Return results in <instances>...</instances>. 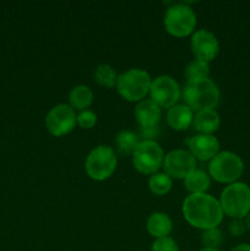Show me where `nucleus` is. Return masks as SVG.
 Listing matches in <instances>:
<instances>
[{
    "instance_id": "f257e3e1",
    "label": "nucleus",
    "mask_w": 250,
    "mask_h": 251,
    "mask_svg": "<svg viewBox=\"0 0 250 251\" xmlns=\"http://www.w3.org/2000/svg\"><path fill=\"white\" fill-rule=\"evenodd\" d=\"M186 222L198 229L217 228L223 220L220 201L208 194H190L183 202Z\"/></svg>"
},
{
    "instance_id": "f03ea898",
    "label": "nucleus",
    "mask_w": 250,
    "mask_h": 251,
    "mask_svg": "<svg viewBox=\"0 0 250 251\" xmlns=\"http://www.w3.org/2000/svg\"><path fill=\"white\" fill-rule=\"evenodd\" d=\"M220 88L211 78L186 82L183 91L185 104L193 112L215 109L220 103Z\"/></svg>"
},
{
    "instance_id": "7ed1b4c3",
    "label": "nucleus",
    "mask_w": 250,
    "mask_h": 251,
    "mask_svg": "<svg viewBox=\"0 0 250 251\" xmlns=\"http://www.w3.org/2000/svg\"><path fill=\"white\" fill-rule=\"evenodd\" d=\"M218 201L225 216L244 220L250 213V186L243 181L229 184L223 189Z\"/></svg>"
},
{
    "instance_id": "20e7f679",
    "label": "nucleus",
    "mask_w": 250,
    "mask_h": 251,
    "mask_svg": "<svg viewBox=\"0 0 250 251\" xmlns=\"http://www.w3.org/2000/svg\"><path fill=\"white\" fill-rule=\"evenodd\" d=\"M151 76L141 69H130L120 74L117 80L118 93L127 102H141L150 93Z\"/></svg>"
},
{
    "instance_id": "39448f33",
    "label": "nucleus",
    "mask_w": 250,
    "mask_h": 251,
    "mask_svg": "<svg viewBox=\"0 0 250 251\" xmlns=\"http://www.w3.org/2000/svg\"><path fill=\"white\" fill-rule=\"evenodd\" d=\"M244 172V162L237 153L230 151L218 152L208 164V174L221 184L237 183Z\"/></svg>"
},
{
    "instance_id": "423d86ee",
    "label": "nucleus",
    "mask_w": 250,
    "mask_h": 251,
    "mask_svg": "<svg viewBox=\"0 0 250 251\" xmlns=\"http://www.w3.org/2000/svg\"><path fill=\"white\" fill-rule=\"evenodd\" d=\"M118 159L114 150L110 146L100 145L88 153L85 161V171L96 181L107 180L114 174Z\"/></svg>"
},
{
    "instance_id": "0eeeda50",
    "label": "nucleus",
    "mask_w": 250,
    "mask_h": 251,
    "mask_svg": "<svg viewBox=\"0 0 250 251\" xmlns=\"http://www.w3.org/2000/svg\"><path fill=\"white\" fill-rule=\"evenodd\" d=\"M196 15L186 4H174L167 9L164 15V27L171 36L183 38L194 32Z\"/></svg>"
},
{
    "instance_id": "6e6552de",
    "label": "nucleus",
    "mask_w": 250,
    "mask_h": 251,
    "mask_svg": "<svg viewBox=\"0 0 250 251\" xmlns=\"http://www.w3.org/2000/svg\"><path fill=\"white\" fill-rule=\"evenodd\" d=\"M164 152L156 141H140L132 153V163L139 173L153 176L163 166Z\"/></svg>"
},
{
    "instance_id": "1a4fd4ad",
    "label": "nucleus",
    "mask_w": 250,
    "mask_h": 251,
    "mask_svg": "<svg viewBox=\"0 0 250 251\" xmlns=\"http://www.w3.org/2000/svg\"><path fill=\"white\" fill-rule=\"evenodd\" d=\"M150 96L151 100H153L161 109L162 108L171 109L180 98V86L171 76L161 75L152 81Z\"/></svg>"
},
{
    "instance_id": "9d476101",
    "label": "nucleus",
    "mask_w": 250,
    "mask_h": 251,
    "mask_svg": "<svg viewBox=\"0 0 250 251\" xmlns=\"http://www.w3.org/2000/svg\"><path fill=\"white\" fill-rule=\"evenodd\" d=\"M76 113L70 105L58 104L51 108L46 117V127L55 137L68 135L76 126Z\"/></svg>"
},
{
    "instance_id": "9b49d317",
    "label": "nucleus",
    "mask_w": 250,
    "mask_h": 251,
    "mask_svg": "<svg viewBox=\"0 0 250 251\" xmlns=\"http://www.w3.org/2000/svg\"><path fill=\"white\" fill-rule=\"evenodd\" d=\"M163 168L172 179H185L196 169V159L186 150H173L164 156Z\"/></svg>"
},
{
    "instance_id": "f8f14e48",
    "label": "nucleus",
    "mask_w": 250,
    "mask_h": 251,
    "mask_svg": "<svg viewBox=\"0 0 250 251\" xmlns=\"http://www.w3.org/2000/svg\"><path fill=\"white\" fill-rule=\"evenodd\" d=\"M191 50L198 60L210 63L220 53V43L212 32L199 29L191 36Z\"/></svg>"
},
{
    "instance_id": "ddd939ff",
    "label": "nucleus",
    "mask_w": 250,
    "mask_h": 251,
    "mask_svg": "<svg viewBox=\"0 0 250 251\" xmlns=\"http://www.w3.org/2000/svg\"><path fill=\"white\" fill-rule=\"evenodd\" d=\"M189 152L199 161H211L220 152V142L213 135L199 134L186 140Z\"/></svg>"
},
{
    "instance_id": "4468645a",
    "label": "nucleus",
    "mask_w": 250,
    "mask_h": 251,
    "mask_svg": "<svg viewBox=\"0 0 250 251\" xmlns=\"http://www.w3.org/2000/svg\"><path fill=\"white\" fill-rule=\"evenodd\" d=\"M135 118L141 129L157 127L161 120L162 110L153 100H144L135 107Z\"/></svg>"
},
{
    "instance_id": "2eb2a0df",
    "label": "nucleus",
    "mask_w": 250,
    "mask_h": 251,
    "mask_svg": "<svg viewBox=\"0 0 250 251\" xmlns=\"http://www.w3.org/2000/svg\"><path fill=\"white\" fill-rule=\"evenodd\" d=\"M167 122L173 130L183 131L193 124L194 112L186 104H175L168 109Z\"/></svg>"
},
{
    "instance_id": "dca6fc26",
    "label": "nucleus",
    "mask_w": 250,
    "mask_h": 251,
    "mask_svg": "<svg viewBox=\"0 0 250 251\" xmlns=\"http://www.w3.org/2000/svg\"><path fill=\"white\" fill-rule=\"evenodd\" d=\"M194 127L202 135H212L221 125L220 114L215 109H206L198 112L194 117Z\"/></svg>"
},
{
    "instance_id": "f3484780",
    "label": "nucleus",
    "mask_w": 250,
    "mask_h": 251,
    "mask_svg": "<svg viewBox=\"0 0 250 251\" xmlns=\"http://www.w3.org/2000/svg\"><path fill=\"white\" fill-rule=\"evenodd\" d=\"M147 230L156 239L168 237L173 228L171 217L163 212H154L147 220Z\"/></svg>"
},
{
    "instance_id": "a211bd4d",
    "label": "nucleus",
    "mask_w": 250,
    "mask_h": 251,
    "mask_svg": "<svg viewBox=\"0 0 250 251\" xmlns=\"http://www.w3.org/2000/svg\"><path fill=\"white\" fill-rule=\"evenodd\" d=\"M69 102L70 107L74 110H87V108L92 104L93 102V92L88 86L78 85L71 90L69 95Z\"/></svg>"
},
{
    "instance_id": "6ab92c4d",
    "label": "nucleus",
    "mask_w": 250,
    "mask_h": 251,
    "mask_svg": "<svg viewBox=\"0 0 250 251\" xmlns=\"http://www.w3.org/2000/svg\"><path fill=\"white\" fill-rule=\"evenodd\" d=\"M210 184V176L201 169H195L184 179V186L191 194H206Z\"/></svg>"
},
{
    "instance_id": "aec40b11",
    "label": "nucleus",
    "mask_w": 250,
    "mask_h": 251,
    "mask_svg": "<svg viewBox=\"0 0 250 251\" xmlns=\"http://www.w3.org/2000/svg\"><path fill=\"white\" fill-rule=\"evenodd\" d=\"M139 136L130 130H123L115 137V145L120 156H130L139 146Z\"/></svg>"
},
{
    "instance_id": "412c9836",
    "label": "nucleus",
    "mask_w": 250,
    "mask_h": 251,
    "mask_svg": "<svg viewBox=\"0 0 250 251\" xmlns=\"http://www.w3.org/2000/svg\"><path fill=\"white\" fill-rule=\"evenodd\" d=\"M95 81L100 86L107 88H113L117 85L118 75L115 73L114 68L109 64H100L96 68L95 74H93Z\"/></svg>"
},
{
    "instance_id": "4be33fe9",
    "label": "nucleus",
    "mask_w": 250,
    "mask_h": 251,
    "mask_svg": "<svg viewBox=\"0 0 250 251\" xmlns=\"http://www.w3.org/2000/svg\"><path fill=\"white\" fill-rule=\"evenodd\" d=\"M149 188L152 194L157 196H164L171 191L172 178L166 173H156L150 176Z\"/></svg>"
},
{
    "instance_id": "5701e85b",
    "label": "nucleus",
    "mask_w": 250,
    "mask_h": 251,
    "mask_svg": "<svg viewBox=\"0 0 250 251\" xmlns=\"http://www.w3.org/2000/svg\"><path fill=\"white\" fill-rule=\"evenodd\" d=\"M208 75H210V66H208V63L198 60V59L189 63L185 69V77L188 82L205 80V78H208Z\"/></svg>"
},
{
    "instance_id": "b1692460",
    "label": "nucleus",
    "mask_w": 250,
    "mask_h": 251,
    "mask_svg": "<svg viewBox=\"0 0 250 251\" xmlns=\"http://www.w3.org/2000/svg\"><path fill=\"white\" fill-rule=\"evenodd\" d=\"M205 248H211V249H217L223 242V233L220 228H211V229L203 230L201 235Z\"/></svg>"
},
{
    "instance_id": "393cba45",
    "label": "nucleus",
    "mask_w": 250,
    "mask_h": 251,
    "mask_svg": "<svg viewBox=\"0 0 250 251\" xmlns=\"http://www.w3.org/2000/svg\"><path fill=\"white\" fill-rule=\"evenodd\" d=\"M76 122L81 129H92L97 124V115L92 110H82L76 117Z\"/></svg>"
},
{
    "instance_id": "a878e982",
    "label": "nucleus",
    "mask_w": 250,
    "mask_h": 251,
    "mask_svg": "<svg viewBox=\"0 0 250 251\" xmlns=\"http://www.w3.org/2000/svg\"><path fill=\"white\" fill-rule=\"evenodd\" d=\"M151 251H179V247L175 240L171 237H164L152 243Z\"/></svg>"
},
{
    "instance_id": "bb28decb",
    "label": "nucleus",
    "mask_w": 250,
    "mask_h": 251,
    "mask_svg": "<svg viewBox=\"0 0 250 251\" xmlns=\"http://www.w3.org/2000/svg\"><path fill=\"white\" fill-rule=\"evenodd\" d=\"M228 232L232 237L239 238L247 232V226H245L244 220H239V218H234L228 225Z\"/></svg>"
},
{
    "instance_id": "cd10ccee",
    "label": "nucleus",
    "mask_w": 250,
    "mask_h": 251,
    "mask_svg": "<svg viewBox=\"0 0 250 251\" xmlns=\"http://www.w3.org/2000/svg\"><path fill=\"white\" fill-rule=\"evenodd\" d=\"M230 251H250V244H240L233 248Z\"/></svg>"
},
{
    "instance_id": "c85d7f7f",
    "label": "nucleus",
    "mask_w": 250,
    "mask_h": 251,
    "mask_svg": "<svg viewBox=\"0 0 250 251\" xmlns=\"http://www.w3.org/2000/svg\"><path fill=\"white\" fill-rule=\"evenodd\" d=\"M244 222H245V226H247V229L250 230V213L244 218Z\"/></svg>"
},
{
    "instance_id": "c756f323",
    "label": "nucleus",
    "mask_w": 250,
    "mask_h": 251,
    "mask_svg": "<svg viewBox=\"0 0 250 251\" xmlns=\"http://www.w3.org/2000/svg\"><path fill=\"white\" fill-rule=\"evenodd\" d=\"M200 251H220L218 249H211V248H202Z\"/></svg>"
}]
</instances>
